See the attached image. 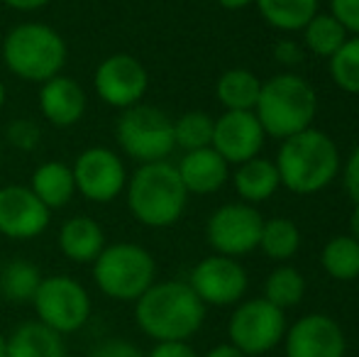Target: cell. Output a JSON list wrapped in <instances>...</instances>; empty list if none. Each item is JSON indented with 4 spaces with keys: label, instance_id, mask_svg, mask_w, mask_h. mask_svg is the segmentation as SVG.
I'll return each mask as SVG.
<instances>
[{
    "label": "cell",
    "instance_id": "obj_1",
    "mask_svg": "<svg viewBox=\"0 0 359 357\" xmlns=\"http://www.w3.org/2000/svg\"><path fill=\"white\" fill-rule=\"evenodd\" d=\"M205 304L194 294L189 281H154L135 301L140 330L156 343L189 340L203 325Z\"/></svg>",
    "mask_w": 359,
    "mask_h": 357
},
{
    "label": "cell",
    "instance_id": "obj_2",
    "mask_svg": "<svg viewBox=\"0 0 359 357\" xmlns=\"http://www.w3.org/2000/svg\"><path fill=\"white\" fill-rule=\"evenodd\" d=\"M274 164L279 169L281 186L298 196L318 194L330 186L342 167L337 144L318 128L281 140Z\"/></svg>",
    "mask_w": 359,
    "mask_h": 357
},
{
    "label": "cell",
    "instance_id": "obj_3",
    "mask_svg": "<svg viewBox=\"0 0 359 357\" xmlns=\"http://www.w3.org/2000/svg\"><path fill=\"white\" fill-rule=\"evenodd\" d=\"M128 208L137 223L147 228H169L184 215L189 191L181 181L176 164L164 162L140 164L125 184Z\"/></svg>",
    "mask_w": 359,
    "mask_h": 357
},
{
    "label": "cell",
    "instance_id": "obj_4",
    "mask_svg": "<svg viewBox=\"0 0 359 357\" xmlns=\"http://www.w3.org/2000/svg\"><path fill=\"white\" fill-rule=\"evenodd\" d=\"M3 62L13 76L44 83L67 67L69 49L64 37L44 22H20L3 37Z\"/></svg>",
    "mask_w": 359,
    "mask_h": 357
},
{
    "label": "cell",
    "instance_id": "obj_5",
    "mask_svg": "<svg viewBox=\"0 0 359 357\" xmlns=\"http://www.w3.org/2000/svg\"><path fill=\"white\" fill-rule=\"evenodd\" d=\"M318 113V93L306 79L296 74H276L262 81L255 115L264 133L274 140H286L313 128Z\"/></svg>",
    "mask_w": 359,
    "mask_h": 357
},
{
    "label": "cell",
    "instance_id": "obj_6",
    "mask_svg": "<svg viewBox=\"0 0 359 357\" xmlns=\"http://www.w3.org/2000/svg\"><path fill=\"white\" fill-rule=\"evenodd\" d=\"M154 279V257L137 243L105 245L93 262L95 286L115 301H137Z\"/></svg>",
    "mask_w": 359,
    "mask_h": 357
},
{
    "label": "cell",
    "instance_id": "obj_7",
    "mask_svg": "<svg viewBox=\"0 0 359 357\" xmlns=\"http://www.w3.org/2000/svg\"><path fill=\"white\" fill-rule=\"evenodd\" d=\"M118 147L140 164L164 162L176 149L174 120L154 105L137 103L123 110L115 123Z\"/></svg>",
    "mask_w": 359,
    "mask_h": 357
},
{
    "label": "cell",
    "instance_id": "obj_8",
    "mask_svg": "<svg viewBox=\"0 0 359 357\" xmlns=\"http://www.w3.org/2000/svg\"><path fill=\"white\" fill-rule=\"evenodd\" d=\"M37 321L59 335L76 333L86 325L90 316V296L72 276L54 274L42 276L37 294L32 299Z\"/></svg>",
    "mask_w": 359,
    "mask_h": 357
},
{
    "label": "cell",
    "instance_id": "obj_9",
    "mask_svg": "<svg viewBox=\"0 0 359 357\" xmlns=\"http://www.w3.org/2000/svg\"><path fill=\"white\" fill-rule=\"evenodd\" d=\"M230 343L247 357L264 355L274 350L286 335V316L281 309L262 296L237 304L227 325Z\"/></svg>",
    "mask_w": 359,
    "mask_h": 357
},
{
    "label": "cell",
    "instance_id": "obj_10",
    "mask_svg": "<svg viewBox=\"0 0 359 357\" xmlns=\"http://www.w3.org/2000/svg\"><path fill=\"white\" fill-rule=\"evenodd\" d=\"M264 218L250 203H225L213 210L205 225V240L215 255L242 257L259 248V235Z\"/></svg>",
    "mask_w": 359,
    "mask_h": 357
},
{
    "label": "cell",
    "instance_id": "obj_11",
    "mask_svg": "<svg viewBox=\"0 0 359 357\" xmlns=\"http://www.w3.org/2000/svg\"><path fill=\"white\" fill-rule=\"evenodd\" d=\"M147 88H149V74L144 64L133 54H110L93 72L95 95L110 108L128 110L142 103Z\"/></svg>",
    "mask_w": 359,
    "mask_h": 357
},
{
    "label": "cell",
    "instance_id": "obj_12",
    "mask_svg": "<svg viewBox=\"0 0 359 357\" xmlns=\"http://www.w3.org/2000/svg\"><path fill=\"white\" fill-rule=\"evenodd\" d=\"M76 194L93 203H110L125 191L128 172L120 154L110 147H88L76 157L74 167Z\"/></svg>",
    "mask_w": 359,
    "mask_h": 357
},
{
    "label": "cell",
    "instance_id": "obj_13",
    "mask_svg": "<svg viewBox=\"0 0 359 357\" xmlns=\"http://www.w3.org/2000/svg\"><path fill=\"white\" fill-rule=\"evenodd\" d=\"M247 271L237 260L225 255H210L201 260L189 276V286L205 306L240 304L247 291Z\"/></svg>",
    "mask_w": 359,
    "mask_h": 357
},
{
    "label": "cell",
    "instance_id": "obj_14",
    "mask_svg": "<svg viewBox=\"0 0 359 357\" xmlns=\"http://www.w3.org/2000/svg\"><path fill=\"white\" fill-rule=\"evenodd\" d=\"M52 223V210L29 186H0V235L10 240H34Z\"/></svg>",
    "mask_w": 359,
    "mask_h": 357
},
{
    "label": "cell",
    "instance_id": "obj_15",
    "mask_svg": "<svg viewBox=\"0 0 359 357\" xmlns=\"http://www.w3.org/2000/svg\"><path fill=\"white\" fill-rule=\"evenodd\" d=\"M264 137L266 133L257 120L255 110H225L213 125L210 147L227 164H242L259 157Z\"/></svg>",
    "mask_w": 359,
    "mask_h": 357
},
{
    "label": "cell",
    "instance_id": "obj_16",
    "mask_svg": "<svg viewBox=\"0 0 359 357\" xmlns=\"http://www.w3.org/2000/svg\"><path fill=\"white\" fill-rule=\"evenodd\" d=\"M286 357H345V330L325 314H308L286 330Z\"/></svg>",
    "mask_w": 359,
    "mask_h": 357
},
{
    "label": "cell",
    "instance_id": "obj_17",
    "mask_svg": "<svg viewBox=\"0 0 359 357\" xmlns=\"http://www.w3.org/2000/svg\"><path fill=\"white\" fill-rule=\"evenodd\" d=\"M39 110L42 118L54 128H72L86 113V90L76 79L59 76L39 83Z\"/></svg>",
    "mask_w": 359,
    "mask_h": 357
},
{
    "label": "cell",
    "instance_id": "obj_18",
    "mask_svg": "<svg viewBox=\"0 0 359 357\" xmlns=\"http://www.w3.org/2000/svg\"><path fill=\"white\" fill-rule=\"evenodd\" d=\"M176 172H179L181 181H184L189 196L191 194L208 196L220 191L227 184L230 164L213 147H203V149H194V152H186L181 157V162L176 164Z\"/></svg>",
    "mask_w": 359,
    "mask_h": 357
},
{
    "label": "cell",
    "instance_id": "obj_19",
    "mask_svg": "<svg viewBox=\"0 0 359 357\" xmlns=\"http://www.w3.org/2000/svg\"><path fill=\"white\" fill-rule=\"evenodd\" d=\"M105 248V233L103 225L90 215H74L64 220L59 230V250L64 257L79 264H93L95 257Z\"/></svg>",
    "mask_w": 359,
    "mask_h": 357
},
{
    "label": "cell",
    "instance_id": "obj_20",
    "mask_svg": "<svg viewBox=\"0 0 359 357\" xmlns=\"http://www.w3.org/2000/svg\"><path fill=\"white\" fill-rule=\"evenodd\" d=\"M232 184H235V191L242 198V203L255 206L262 203V201H269L281 186V179L279 169L271 159L255 157L250 162L237 164L235 174H232Z\"/></svg>",
    "mask_w": 359,
    "mask_h": 357
},
{
    "label": "cell",
    "instance_id": "obj_21",
    "mask_svg": "<svg viewBox=\"0 0 359 357\" xmlns=\"http://www.w3.org/2000/svg\"><path fill=\"white\" fill-rule=\"evenodd\" d=\"M29 189L49 210L64 208V206L72 203V198L76 196V181L72 167L64 162H57V159L42 162L32 172Z\"/></svg>",
    "mask_w": 359,
    "mask_h": 357
},
{
    "label": "cell",
    "instance_id": "obj_22",
    "mask_svg": "<svg viewBox=\"0 0 359 357\" xmlns=\"http://www.w3.org/2000/svg\"><path fill=\"white\" fill-rule=\"evenodd\" d=\"M5 357H67V348L57 330L47 328L39 321H27L8 338Z\"/></svg>",
    "mask_w": 359,
    "mask_h": 357
},
{
    "label": "cell",
    "instance_id": "obj_23",
    "mask_svg": "<svg viewBox=\"0 0 359 357\" xmlns=\"http://www.w3.org/2000/svg\"><path fill=\"white\" fill-rule=\"evenodd\" d=\"M39 284L42 274L29 260L15 257L0 264V296L10 304H32Z\"/></svg>",
    "mask_w": 359,
    "mask_h": 357
},
{
    "label": "cell",
    "instance_id": "obj_24",
    "mask_svg": "<svg viewBox=\"0 0 359 357\" xmlns=\"http://www.w3.org/2000/svg\"><path fill=\"white\" fill-rule=\"evenodd\" d=\"M262 81L250 69H227L215 83V95L225 110H255Z\"/></svg>",
    "mask_w": 359,
    "mask_h": 357
},
{
    "label": "cell",
    "instance_id": "obj_25",
    "mask_svg": "<svg viewBox=\"0 0 359 357\" xmlns=\"http://www.w3.org/2000/svg\"><path fill=\"white\" fill-rule=\"evenodd\" d=\"M320 0H255L259 15L281 32H301L318 10Z\"/></svg>",
    "mask_w": 359,
    "mask_h": 357
},
{
    "label": "cell",
    "instance_id": "obj_26",
    "mask_svg": "<svg viewBox=\"0 0 359 357\" xmlns=\"http://www.w3.org/2000/svg\"><path fill=\"white\" fill-rule=\"evenodd\" d=\"M301 32H303V44H306L308 52L323 59H330L347 42V37H350L345 32V27L330 13H316Z\"/></svg>",
    "mask_w": 359,
    "mask_h": 357
},
{
    "label": "cell",
    "instance_id": "obj_27",
    "mask_svg": "<svg viewBox=\"0 0 359 357\" xmlns=\"http://www.w3.org/2000/svg\"><path fill=\"white\" fill-rule=\"evenodd\" d=\"M327 276L337 281H355L359 276V243L352 235H337L327 240L320 255Z\"/></svg>",
    "mask_w": 359,
    "mask_h": 357
},
{
    "label": "cell",
    "instance_id": "obj_28",
    "mask_svg": "<svg viewBox=\"0 0 359 357\" xmlns=\"http://www.w3.org/2000/svg\"><path fill=\"white\" fill-rule=\"evenodd\" d=\"M301 248V230L293 220L288 218H271L264 220L259 235V250L269 260L286 262Z\"/></svg>",
    "mask_w": 359,
    "mask_h": 357
},
{
    "label": "cell",
    "instance_id": "obj_29",
    "mask_svg": "<svg viewBox=\"0 0 359 357\" xmlns=\"http://www.w3.org/2000/svg\"><path fill=\"white\" fill-rule=\"evenodd\" d=\"M306 296V279L296 267L281 264L266 276L264 281V299L274 304L276 309L286 311L298 306Z\"/></svg>",
    "mask_w": 359,
    "mask_h": 357
},
{
    "label": "cell",
    "instance_id": "obj_30",
    "mask_svg": "<svg viewBox=\"0 0 359 357\" xmlns=\"http://www.w3.org/2000/svg\"><path fill=\"white\" fill-rule=\"evenodd\" d=\"M215 120L203 110H189L174 120V144L184 152L210 147Z\"/></svg>",
    "mask_w": 359,
    "mask_h": 357
},
{
    "label": "cell",
    "instance_id": "obj_31",
    "mask_svg": "<svg viewBox=\"0 0 359 357\" xmlns=\"http://www.w3.org/2000/svg\"><path fill=\"white\" fill-rule=\"evenodd\" d=\"M327 62H330V76L337 88L359 95V37H347V42Z\"/></svg>",
    "mask_w": 359,
    "mask_h": 357
},
{
    "label": "cell",
    "instance_id": "obj_32",
    "mask_svg": "<svg viewBox=\"0 0 359 357\" xmlns=\"http://www.w3.org/2000/svg\"><path fill=\"white\" fill-rule=\"evenodd\" d=\"M5 137H8V142L13 144L15 149L32 152V149H37L39 142H42V130H39V125L34 123V120L18 118V120H13V123L8 125V130H5Z\"/></svg>",
    "mask_w": 359,
    "mask_h": 357
},
{
    "label": "cell",
    "instance_id": "obj_33",
    "mask_svg": "<svg viewBox=\"0 0 359 357\" xmlns=\"http://www.w3.org/2000/svg\"><path fill=\"white\" fill-rule=\"evenodd\" d=\"M330 15L347 34L359 37V0H330Z\"/></svg>",
    "mask_w": 359,
    "mask_h": 357
},
{
    "label": "cell",
    "instance_id": "obj_34",
    "mask_svg": "<svg viewBox=\"0 0 359 357\" xmlns=\"http://www.w3.org/2000/svg\"><path fill=\"white\" fill-rule=\"evenodd\" d=\"M88 357H147V355H142V350H140L137 345L128 343V340L113 338V340L100 343Z\"/></svg>",
    "mask_w": 359,
    "mask_h": 357
},
{
    "label": "cell",
    "instance_id": "obj_35",
    "mask_svg": "<svg viewBox=\"0 0 359 357\" xmlns=\"http://www.w3.org/2000/svg\"><path fill=\"white\" fill-rule=\"evenodd\" d=\"M345 189L347 194H350V198L359 203V144L350 152V157H347L345 162Z\"/></svg>",
    "mask_w": 359,
    "mask_h": 357
},
{
    "label": "cell",
    "instance_id": "obj_36",
    "mask_svg": "<svg viewBox=\"0 0 359 357\" xmlns=\"http://www.w3.org/2000/svg\"><path fill=\"white\" fill-rule=\"evenodd\" d=\"M274 59L279 64H286V67H293V64H298L303 59V47L296 42V39H279V42L274 44Z\"/></svg>",
    "mask_w": 359,
    "mask_h": 357
},
{
    "label": "cell",
    "instance_id": "obj_37",
    "mask_svg": "<svg viewBox=\"0 0 359 357\" xmlns=\"http://www.w3.org/2000/svg\"><path fill=\"white\" fill-rule=\"evenodd\" d=\"M147 357H198L196 350L186 340H169V343H156Z\"/></svg>",
    "mask_w": 359,
    "mask_h": 357
},
{
    "label": "cell",
    "instance_id": "obj_38",
    "mask_svg": "<svg viewBox=\"0 0 359 357\" xmlns=\"http://www.w3.org/2000/svg\"><path fill=\"white\" fill-rule=\"evenodd\" d=\"M3 5H8L15 13H37V10L47 8L49 0H0Z\"/></svg>",
    "mask_w": 359,
    "mask_h": 357
},
{
    "label": "cell",
    "instance_id": "obj_39",
    "mask_svg": "<svg viewBox=\"0 0 359 357\" xmlns=\"http://www.w3.org/2000/svg\"><path fill=\"white\" fill-rule=\"evenodd\" d=\"M205 357H247L242 350H237L232 343H222V345H215L213 350H208Z\"/></svg>",
    "mask_w": 359,
    "mask_h": 357
},
{
    "label": "cell",
    "instance_id": "obj_40",
    "mask_svg": "<svg viewBox=\"0 0 359 357\" xmlns=\"http://www.w3.org/2000/svg\"><path fill=\"white\" fill-rule=\"evenodd\" d=\"M220 8L225 10H242V8H250V5H255V0H215Z\"/></svg>",
    "mask_w": 359,
    "mask_h": 357
},
{
    "label": "cell",
    "instance_id": "obj_41",
    "mask_svg": "<svg viewBox=\"0 0 359 357\" xmlns=\"http://www.w3.org/2000/svg\"><path fill=\"white\" fill-rule=\"evenodd\" d=\"M350 235L359 243V203H355V208H352V215H350Z\"/></svg>",
    "mask_w": 359,
    "mask_h": 357
},
{
    "label": "cell",
    "instance_id": "obj_42",
    "mask_svg": "<svg viewBox=\"0 0 359 357\" xmlns=\"http://www.w3.org/2000/svg\"><path fill=\"white\" fill-rule=\"evenodd\" d=\"M5 353H8V338L0 333V357H5Z\"/></svg>",
    "mask_w": 359,
    "mask_h": 357
},
{
    "label": "cell",
    "instance_id": "obj_43",
    "mask_svg": "<svg viewBox=\"0 0 359 357\" xmlns=\"http://www.w3.org/2000/svg\"><path fill=\"white\" fill-rule=\"evenodd\" d=\"M3 105H5V83L0 79V110H3Z\"/></svg>",
    "mask_w": 359,
    "mask_h": 357
}]
</instances>
